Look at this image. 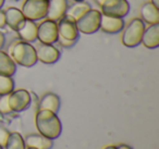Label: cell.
Returning a JSON list of instances; mask_svg holds the SVG:
<instances>
[{
  "mask_svg": "<svg viewBox=\"0 0 159 149\" xmlns=\"http://www.w3.org/2000/svg\"><path fill=\"white\" fill-rule=\"evenodd\" d=\"M9 55L16 64L24 68H32L37 63L36 49L31 43L21 39L14 40L9 47Z\"/></svg>",
  "mask_w": 159,
  "mask_h": 149,
  "instance_id": "7a4b0ae2",
  "label": "cell"
},
{
  "mask_svg": "<svg viewBox=\"0 0 159 149\" xmlns=\"http://www.w3.org/2000/svg\"><path fill=\"white\" fill-rule=\"evenodd\" d=\"M117 148L118 149H133L132 147L128 144H119V145H117Z\"/></svg>",
  "mask_w": 159,
  "mask_h": 149,
  "instance_id": "83f0119b",
  "label": "cell"
},
{
  "mask_svg": "<svg viewBox=\"0 0 159 149\" xmlns=\"http://www.w3.org/2000/svg\"><path fill=\"white\" fill-rule=\"evenodd\" d=\"M150 2H152L155 7H157L159 9V0H150Z\"/></svg>",
  "mask_w": 159,
  "mask_h": 149,
  "instance_id": "f1b7e54d",
  "label": "cell"
},
{
  "mask_svg": "<svg viewBox=\"0 0 159 149\" xmlns=\"http://www.w3.org/2000/svg\"><path fill=\"white\" fill-rule=\"evenodd\" d=\"M3 12H5L6 25H8L9 29H11L14 32L19 31L26 21L22 11L16 7L7 8Z\"/></svg>",
  "mask_w": 159,
  "mask_h": 149,
  "instance_id": "8fae6325",
  "label": "cell"
},
{
  "mask_svg": "<svg viewBox=\"0 0 159 149\" xmlns=\"http://www.w3.org/2000/svg\"><path fill=\"white\" fill-rule=\"evenodd\" d=\"M25 146L35 149H52L53 140L43 136L42 134H29L24 138Z\"/></svg>",
  "mask_w": 159,
  "mask_h": 149,
  "instance_id": "2e32d148",
  "label": "cell"
},
{
  "mask_svg": "<svg viewBox=\"0 0 159 149\" xmlns=\"http://www.w3.org/2000/svg\"><path fill=\"white\" fill-rule=\"evenodd\" d=\"M35 49H36L37 60L44 64H53L61 57V53H60L59 49L56 48L53 45L42 44V43H39V45Z\"/></svg>",
  "mask_w": 159,
  "mask_h": 149,
  "instance_id": "30bf717a",
  "label": "cell"
},
{
  "mask_svg": "<svg viewBox=\"0 0 159 149\" xmlns=\"http://www.w3.org/2000/svg\"><path fill=\"white\" fill-rule=\"evenodd\" d=\"M104 149H118L116 145H109V146H106Z\"/></svg>",
  "mask_w": 159,
  "mask_h": 149,
  "instance_id": "f546056e",
  "label": "cell"
},
{
  "mask_svg": "<svg viewBox=\"0 0 159 149\" xmlns=\"http://www.w3.org/2000/svg\"><path fill=\"white\" fill-rule=\"evenodd\" d=\"M16 33L21 40L32 44L37 40V23L26 20L23 26L19 31H16Z\"/></svg>",
  "mask_w": 159,
  "mask_h": 149,
  "instance_id": "ac0fdd59",
  "label": "cell"
},
{
  "mask_svg": "<svg viewBox=\"0 0 159 149\" xmlns=\"http://www.w3.org/2000/svg\"><path fill=\"white\" fill-rule=\"evenodd\" d=\"M35 125L38 133L49 139H57L62 133V124L57 113L50 110H37Z\"/></svg>",
  "mask_w": 159,
  "mask_h": 149,
  "instance_id": "6da1fadb",
  "label": "cell"
},
{
  "mask_svg": "<svg viewBox=\"0 0 159 149\" xmlns=\"http://www.w3.org/2000/svg\"><path fill=\"white\" fill-rule=\"evenodd\" d=\"M25 149H35V148H30V147H26Z\"/></svg>",
  "mask_w": 159,
  "mask_h": 149,
  "instance_id": "836d02e7",
  "label": "cell"
},
{
  "mask_svg": "<svg viewBox=\"0 0 159 149\" xmlns=\"http://www.w3.org/2000/svg\"><path fill=\"white\" fill-rule=\"evenodd\" d=\"M5 43H6V37L3 35V33L0 32V50H2L3 46H5Z\"/></svg>",
  "mask_w": 159,
  "mask_h": 149,
  "instance_id": "4316f807",
  "label": "cell"
},
{
  "mask_svg": "<svg viewBox=\"0 0 159 149\" xmlns=\"http://www.w3.org/2000/svg\"><path fill=\"white\" fill-rule=\"evenodd\" d=\"M91 9V5L85 1H81V2H75L72 7L68 8L66 11V16H71L73 20H77L81 16L85 13L87 10Z\"/></svg>",
  "mask_w": 159,
  "mask_h": 149,
  "instance_id": "ffe728a7",
  "label": "cell"
},
{
  "mask_svg": "<svg viewBox=\"0 0 159 149\" xmlns=\"http://www.w3.org/2000/svg\"><path fill=\"white\" fill-rule=\"evenodd\" d=\"M61 107L60 97L55 93H46L38 100L37 110H50V111L58 113Z\"/></svg>",
  "mask_w": 159,
  "mask_h": 149,
  "instance_id": "9a60e30c",
  "label": "cell"
},
{
  "mask_svg": "<svg viewBox=\"0 0 159 149\" xmlns=\"http://www.w3.org/2000/svg\"><path fill=\"white\" fill-rule=\"evenodd\" d=\"M5 1H6V0H0V10L2 9L3 5H5Z\"/></svg>",
  "mask_w": 159,
  "mask_h": 149,
  "instance_id": "1f68e13d",
  "label": "cell"
},
{
  "mask_svg": "<svg viewBox=\"0 0 159 149\" xmlns=\"http://www.w3.org/2000/svg\"><path fill=\"white\" fill-rule=\"evenodd\" d=\"M141 20L146 24H158L159 23V9L155 7L152 2H145L139 9Z\"/></svg>",
  "mask_w": 159,
  "mask_h": 149,
  "instance_id": "e0dca14e",
  "label": "cell"
},
{
  "mask_svg": "<svg viewBox=\"0 0 159 149\" xmlns=\"http://www.w3.org/2000/svg\"><path fill=\"white\" fill-rule=\"evenodd\" d=\"M16 1H18V0H16Z\"/></svg>",
  "mask_w": 159,
  "mask_h": 149,
  "instance_id": "d590c367",
  "label": "cell"
},
{
  "mask_svg": "<svg viewBox=\"0 0 159 149\" xmlns=\"http://www.w3.org/2000/svg\"><path fill=\"white\" fill-rule=\"evenodd\" d=\"M141 44L147 49H156L159 47V23L145 27Z\"/></svg>",
  "mask_w": 159,
  "mask_h": 149,
  "instance_id": "5bb4252c",
  "label": "cell"
},
{
  "mask_svg": "<svg viewBox=\"0 0 159 149\" xmlns=\"http://www.w3.org/2000/svg\"><path fill=\"white\" fill-rule=\"evenodd\" d=\"M102 14L112 18H124L130 12L128 0H105L100 6Z\"/></svg>",
  "mask_w": 159,
  "mask_h": 149,
  "instance_id": "52a82bcc",
  "label": "cell"
},
{
  "mask_svg": "<svg viewBox=\"0 0 159 149\" xmlns=\"http://www.w3.org/2000/svg\"><path fill=\"white\" fill-rule=\"evenodd\" d=\"M5 148L6 149H25L26 146H25L24 138L22 137V135H21L20 133H16V132L10 133L7 142H6Z\"/></svg>",
  "mask_w": 159,
  "mask_h": 149,
  "instance_id": "44dd1931",
  "label": "cell"
},
{
  "mask_svg": "<svg viewBox=\"0 0 159 149\" xmlns=\"http://www.w3.org/2000/svg\"><path fill=\"white\" fill-rule=\"evenodd\" d=\"M48 2L49 0H24L21 11L26 20L37 22L46 18Z\"/></svg>",
  "mask_w": 159,
  "mask_h": 149,
  "instance_id": "5b68a950",
  "label": "cell"
},
{
  "mask_svg": "<svg viewBox=\"0 0 159 149\" xmlns=\"http://www.w3.org/2000/svg\"><path fill=\"white\" fill-rule=\"evenodd\" d=\"M100 16H102V12L99 10L92 9V8L87 10L83 16H81L77 20H75V24H76L79 33L91 35V34L99 31Z\"/></svg>",
  "mask_w": 159,
  "mask_h": 149,
  "instance_id": "277c9868",
  "label": "cell"
},
{
  "mask_svg": "<svg viewBox=\"0 0 159 149\" xmlns=\"http://www.w3.org/2000/svg\"><path fill=\"white\" fill-rule=\"evenodd\" d=\"M14 81L12 76L0 75V96L9 95L12 90H14Z\"/></svg>",
  "mask_w": 159,
  "mask_h": 149,
  "instance_id": "7402d4cb",
  "label": "cell"
},
{
  "mask_svg": "<svg viewBox=\"0 0 159 149\" xmlns=\"http://www.w3.org/2000/svg\"><path fill=\"white\" fill-rule=\"evenodd\" d=\"M12 111L8 102V95L0 96V114H9Z\"/></svg>",
  "mask_w": 159,
  "mask_h": 149,
  "instance_id": "603a6c76",
  "label": "cell"
},
{
  "mask_svg": "<svg viewBox=\"0 0 159 149\" xmlns=\"http://www.w3.org/2000/svg\"><path fill=\"white\" fill-rule=\"evenodd\" d=\"M16 72V64L9 53L0 50V75L13 76Z\"/></svg>",
  "mask_w": 159,
  "mask_h": 149,
  "instance_id": "d6986e66",
  "label": "cell"
},
{
  "mask_svg": "<svg viewBox=\"0 0 159 149\" xmlns=\"http://www.w3.org/2000/svg\"><path fill=\"white\" fill-rule=\"evenodd\" d=\"M104 1H105V0H95V2L97 3V5L99 6V7L102 5V2H104Z\"/></svg>",
  "mask_w": 159,
  "mask_h": 149,
  "instance_id": "4dcf8cb0",
  "label": "cell"
},
{
  "mask_svg": "<svg viewBox=\"0 0 159 149\" xmlns=\"http://www.w3.org/2000/svg\"><path fill=\"white\" fill-rule=\"evenodd\" d=\"M0 149H3V147H2V146H1V145H0Z\"/></svg>",
  "mask_w": 159,
  "mask_h": 149,
  "instance_id": "e575fe53",
  "label": "cell"
},
{
  "mask_svg": "<svg viewBox=\"0 0 159 149\" xmlns=\"http://www.w3.org/2000/svg\"><path fill=\"white\" fill-rule=\"evenodd\" d=\"M8 102H9V107L12 112L25 111V110H27L31 107V93L26 89H23V88L12 90L8 95Z\"/></svg>",
  "mask_w": 159,
  "mask_h": 149,
  "instance_id": "8992f818",
  "label": "cell"
},
{
  "mask_svg": "<svg viewBox=\"0 0 159 149\" xmlns=\"http://www.w3.org/2000/svg\"><path fill=\"white\" fill-rule=\"evenodd\" d=\"M37 39L42 44L53 45L58 39V25L56 21L45 19L37 25Z\"/></svg>",
  "mask_w": 159,
  "mask_h": 149,
  "instance_id": "ba28073f",
  "label": "cell"
},
{
  "mask_svg": "<svg viewBox=\"0 0 159 149\" xmlns=\"http://www.w3.org/2000/svg\"><path fill=\"white\" fill-rule=\"evenodd\" d=\"M68 8V0H49L46 19L58 22L66 14Z\"/></svg>",
  "mask_w": 159,
  "mask_h": 149,
  "instance_id": "4fadbf2b",
  "label": "cell"
},
{
  "mask_svg": "<svg viewBox=\"0 0 159 149\" xmlns=\"http://www.w3.org/2000/svg\"><path fill=\"white\" fill-rule=\"evenodd\" d=\"M125 22L123 18H112L102 14L100 16V27L99 29L107 34H118L121 33Z\"/></svg>",
  "mask_w": 159,
  "mask_h": 149,
  "instance_id": "7c38bea8",
  "label": "cell"
},
{
  "mask_svg": "<svg viewBox=\"0 0 159 149\" xmlns=\"http://www.w3.org/2000/svg\"><path fill=\"white\" fill-rule=\"evenodd\" d=\"M6 26V19H5V12L0 10V29Z\"/></svg>",
  "mask_w": 159,
  "mask_h": 149,
  "instance_id": "484cf974",
  "label": "cell"
},
{
  "mask_svg": "<svg viewBox=\"0 0 159 149\" xmlns=\"http://www.w3.org/2000/svg\"><path fill=\"white\" fill-rule=\"evenodd\" d=\"M9 135H10V132L6 127L0 126V145L2 147L6 146V142H7Z\"/></svg>",
  "mask_w": 159,
  "mask_h": 149,
  "instance_id": "cb8c5ba5",
  "label": "cell"
},
{
  "mask_svg": "<svg viewBox=\"0 0 159 149\" xmlns=\"http://www.w3.org/2000/svg\"><path fill=\"white\" fill-rule=\"evenodd\" d=\"M145 23L139 18L132 19L128 24L124 25L121 31V43L128 48H134L141 44L142 36L145 29Z\"/></svg>",
  "mask_w": 159,
  "mask_h": 149,
  "instance_id": "3957f363",
  "label": "cell"
},
{
  "mask_svg": "<svg viewBox=\"0 0 159 149\" xmlns=\"http://www.w3.org/2000/svg\"><path fill=\"white\" fill-rule=\"evenodd\" d=\"M74 2H81V1H85V0H72Z\"/></svg>",
  "mask_w": 159,
  "mask_h": 149,
  "instance_id": "d6a6232c",
  "label": "cell"
},
{
  "mask_svg": "<svg viewBox=\"0 0 159 149\" xmlns=\"http://www.w3.org/2000/svg\"><path fill=\"white\" fill-rule=\"evenodd\" d=\"M57 43L61 47H63V48H71V47H73L76 44V40H69V39H66V38H62V37H60V36H58Z\"/></svg>",
  "mask_w": 159,
  "mask_h": 149,
  "instance_id": "d4e9b609",
  "label": "cell"
},
{
  "mask_svg": "<svg viewBox=\"0 0 159 149\" xmlns=\"http://www.w3.org/2000/svg\"><path fill=\"white\" fill-rule=\"evenodd\" d=\"M57 25H58V36L69 40H76L77 42L80 33L77 31L75 20H73L71 16L66 14L63 18L58 21Z\"/></svg>",
  "mask_w": 159,
  "mask_h": 149,
  "instance_id": "9c48e42d",
  "label": "cell"
}]
</instances>
